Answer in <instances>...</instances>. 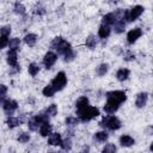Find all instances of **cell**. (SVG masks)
I'll list each match as a JSON object with an SVG mask.
<instances>
[{
    "mask_svg": "<svg viewBox=\"0 0 153 153\" xmlns=\"http://www.w3.org/2000/svg\"><path fill=\"white\" fill-rule=\"evenodd\" d=\"M11 32H12V27H11V25H2L1 27H0V35H2V36H10L11 35Z\"/></svg>",
    "mask_w": 153,
    "mask_h": 153,
    "instance_id": "cell-38",
    "label": "cell"
},
{
    "mask_svg": "<svg viewBox=\"0 0 153 153\" xmlns=\"http://www.w3.org/2000/svg\"><path fill=\"white\" fill-rule=\"evenodd\" d=\"M62 141V136L60 133H50V135L48 136V145L49 146H60Z\"/></svg>",
    "mask_w": 153,
    "mask_h": 153,
    "instance_id": "cell-15",
    "label": "cell"
},
{
    "mask_svg": "<svg viewBox=\"0 0 153 153\" xmlns=\"http://www.w3.org/2000/svg\"><path fill=\"white\" fill-rule=\"evenodd\" d=\"M118 141H120V145H121L122 147H131V146L135 145V139H134L133 136L128 135V134L121 135L120 139H118Z\"/></svg>",
    "mask_w": 153,
    "mask_h": 153,
    "instance_id": "cell-14",
    "label": "cell"
},
{
    "mask_svg": "<svg viewBox=\"0 0 153 153\" xmlns=\"http://www.w3.org/2000/svg\"><path fill=\"white\" fill-rule=\"evenodd\" d=\"M79 122L80 121H79L78 116H68L65 120V123H66L67 128H74V127H76L79 124Z\"/></svg>",
    "mask_w": 153,
    "mask_h": 153,
    "instance_id": "cell-28",
    "label": "cell"
},
{
    "mask_svg": "<svg viewBox=\"0 0 153 153\" xmlns=\"http://www.w3.org/2000/svg\"><path fill=\"white\" fill-rule=\"evenodd\" d=\"M55 93H56V91H55V88L51 86V84L45 85V86L43 87V90H42V94H43L44 97H47V98H51V97H54Z\"/></svg>",
    "mask_w": 153,
    "mask_h": 153,
    "instance_id": "cell-27",
    "label": "cell"
},
{
    "mask_svg": "<svg viewBox=\"0 0 153 153\" xmlns=\"http://www.w3.org/2000/svg\"><path fill=\"white\" fill-rule=\"evenodd\" d=\"M75 110H76V112L78 111H80V110H82L84 108H86L87 105H90V100H88V98L86 97V96H80L76 100H75Z\"/></svg>",
    "mask_w": 153,
    "mask_h": 153,
    "instance_id": "cell-17",
    "label": "cell"
},
{
    "mask_svg": "<svg viewBox=\"0 0 153 153\" xmlns=\"http://www.w3.org/2000/svg\"><path fill=\"white\" fill-rule=\"evenodd\" d=\"M22 122H23L22 118H18L16 116H8L7 120H6V124H7V127L10 129H13L16 127H19L22 124Z\"/></svg>",
    "mask_w": 153,
    "mask_h": 153,
    "instance_id": "cell-22",
    "label": "cell"
},
{
    "mask_svg": "<svg viewBox=\"0 0 153 153\" xmlns=\"http://www.w3.org/2000/svg\"><path fill=\"white\" fill-rule=\"evenodd\" d=\"M143 35V31L141 27H134L127 33V43L128 44H134L141 36Z\"/></svg>",
    "mask_w": 153,
    "mask_h": 153,
    "instance_id": "cell-9",
    "label": "cell"
},
{
    "mask_svg": "<svg viewBox=\"0 0 153 153\" xmlns=\"http://www.w3.org/2000/svg\"><path fill=\"white\" fill-rule=\"evenodd\" d=\"M67 82H68V80H67V75H66V73L63 72V71H60V72H57V74L54 76V79L51 80V86L55 88V91L56 92H59V91H62L66 86H67Z\"/></svg>",
    "mask_w": 153,
    "mask_h": 153,
    "instance_id": "cell-4",
    "label": "cell"
},
{
    "mask_svg": "<svg viewBox=\"0 0 153 153\" xmlns=\"http://www.w3.org/2000/svg\"><path fill=\"white\" fill-rule=\"evenodd\" d=\"M115 22H116L115 12H109V13H106V14H104V16L102 17V24H105V25L111 26Z\"/></svg>",
    "mask_w": 153,
    "mask_h": 153,
    "instance_id": "cell-23",
    "label": "cell"
},
{
    "mask_svg": "<svg viewBox=\"0 0 153 153\" xmlns=\"http://www.w3.org/2000/svg\"><path fill=\"white\" fill-rule=\"evenodd\" d=\"M39 71H41V67H39L36 62L29 63V66H27V72H29V74H30L31 76H36V75L39 73Z\"/></svg>",
    "mask_w": 153,
    "mask_h": 153,
    "instance_id": "cell-30",
    "label": "cell"
},
{
    "mask_svg": "<svg viewBox=\"0 0 153 153\" xmlns=\"http://www.w3.org/2000/svg\"><path fill=\"white\" fill-rule=\"evenodd\" d=\"M109 68H110L109 63L103 62V63H100V65L97 66V68H96V74H97L98 76H104V75L109 72Z\"/></svg>",
    "mask_w": 153,
    "mask_h": 153,
    "instance_id": "cell-25",
    "label": "cell"
},
{
    "mask_svg": "<svg viewBox=\"0 0 153 153\" xmlns=\"http://www.w3.org/2000/svg\"><path fill=\"white\" fill-rule=\"evenodd\" d=\"M0 106L2 108V110L5 111V114L7 116H12L14 114V111L18 109V103L14 99L4 97L0 99Z\"/></svg>",
    "mask_w": 153,
    "mask_h": 153,
    "instance_id": "cell-5",
    "label": "cell"
},
{
    "mask_svg": "<svg viewBox=\"0 0 153 153\" xmlns=\"http://www.w3.org/2000/svg\"><path fill=\"white\" fill-rule=\"evenodd\" d=\"M7 91H8V87L5 84H0V99L4 98V97H6Z\"/></svg>",
    "mask_w": 153,
    "mask_h": 153,
    "instance_id": "cell-41",
    "label": "cell"
},
{
    "mask_svg": "<svg viewBox=\"0 0 153 153\" xmlns=\"http://www.w3.org/2000/svg\"><path fill=\"white\" fill-rule=\"evenodd\" d=\"M33 13L38 14V16H43V14H45V8L43 6H41V5H36L33 7Z\"/></svg>",
    "mask_w": 153,
    "mask_h": 153,
    "instance_id": "cell-39",
    "label": "cell"
},
{
    "mask_svg": "<svg viewBox=\"0 0 153 153\" xmlns=\"http://www.w3.org/2000/svg\"><path fill=\"white\" fill-rule=\"evenodd\" d=\"M108 139H109V134H108V131H106L105 129H104V130L96 131V133L93 134V140H94L96 142L102 143V142H105Z\"/></svg>",
    "mask_w": 153,
    "mask_h": 153,
    "instance_id": "cell-20",
    "label": "cell"
},
{
    "mask_svg": "<svg viewBox=\"0 0 153 153\" xmlns=\"http://www.w3.org/2000/svg\"><path fill=\"white\" fill-rule=\"evenodd\" d=\"M120 106H121V105H120L118 103L106 99L105 104L103 105V110H104V112H105V114H108V115H114L116 111H118Z\"/></svg>",
    "mask_w": 153,
    "mask_h": 153,
    "instance_id": "cell-11",
    "label": "cell"
},
{
    "mask_svg": "<svg viewBox=\"0 0 153 153\" xmlns=\"http://www.w3.org/2000/svg\"><path fill=\"white\" fill-rule=\"evenodd\" d=\"M6 62L11 68H20V66L18 65V54L17 50H11L8 49L7 54H6Z\"/></svg>",
    "mask_w": 153,
    "mask_h": 153,
    "instance_id": "cell-10",
    "label": "cell"
},
{
    "mask_svg": "<svg viewBox=\"0 0 153 153\" xmlns=\"http://www.w3.org/2000/svg\"><path fill=\"white\" fill-rule=\"evenodd\" d=\"M13 12H14L16 14H18V16H25V13H26V7H25L22 2L17 1V2L14 4V6H13Z\"/></svg>",
    "mask_w": 153,
    "mask_h": 153,
    "instance_id": "cell-29",
    "label": "cell"
},
{
    "mask_svg": "<svg viewBox=\"0 0 153 153\" xmlns=\"http://www.w3.org/2000/svg\"><path fill=\"white\" fill-rule=\"evenodd\" d=\"M105 97H106V99L112 100V102H116L120 105H122L127 100V93L124 91H122V90H112V91H109V92H106Z\"/></svg>",
    "mask_w": 153,
    "mask_h": 153,
    "instance_id": "cell-6",
    "label": "cell"
},
{
    "mask_svg": "<svg viewBox=\"0 0 153 153\" xmlns=\"http://www.w3.org/2000/svg\"><path fill=\"white\" fill-rule=\"evenodd\" d=\"M97 44H98V42H97L96 36H94V35H88L87 38H86V41H85L86 48H88L90 50H93V49H96Z\"/></svg>",
    "mask_w": 153,
    "mask_h": 153,
    "instance_id": "cell-24",
    "label": "cell"
},
{
    "mask_svg": "<svg viewBox=\"0 0 153 153\" xmlns=\"http://www.w3.org/2000/svg\"><path fill=\"white\" fill-rule=\"evenodd\" d=\"M20 43H22V41H20V38H18V37H13V38H10L8 39V49H11V50H18L19 48H20Z\"/></svg>",
    "mask_w": 153,
    "mask_h": 153,
    "instance_id": "cell-26",
    "label": "cell"
},
{
    "mask_svg": "<svg viewBox=\"0 0 153 153\" xmlns=\"http://www.w3.org/2000/svg\"><path fill=\"white\" fill-rule=\"evenodd\" d=\"M7 45H8V37L0 35V50H2L4 48H6Z\"/></svg>",
    "mask_w": 153,
    "mask_h": 153,
    "instance_id": "cell-40",
    "label": "cell"
},
{
    "mask_svg": "<svg viewBox=\"0 0 153 153\" xmlns=\"http://www.w3.org/2000/svg\"><path fill=\"white\" fill-rule=\"evenodd\" d=\"M38 127H39V123L33 118V116L27 121V128H29V130L30 131H36L37 129H38Z\"/></svg>",
    "mask_w": 153,
    "mask_h": 153,
    "instance_id": "cell-34",
    "label": "cell"
},
{
    "mask_svg": "<svg viewBox=\"0 0 153 153\" xmlns=\"http://www.w3.org/2000/svg\"><path fill=\"white\" fill-rule=\"evenodd\" d=\"M30 139H31V136H30V134L26 133V131H20V133L18 134V136H17V141H18L19 143H27V142L30 141Z\"/></svg>",
    "mask_w": 153,
    "mask_h": 153,
    "instance_id": "cell-32",
    "label": "cell"
},
{
    "mask_svg": "<svg viewBox=\"0 0 153 153\" xmlns=\"http://www.w3.org/2000/svg\"><path fill=\"white\" fill-rule=\"evenodd\" d=\"M110 33H111V27L109 25L100 24V26L98 27V37L102 39H105L110 36Z\"/></svg>",
    "mask_w": 153,
    "mask_h": 153,
    "instance_id": "cell-19",
    "label": "cell"
},
{
    "mask_svg": "<svg viewBox=\"0 0 153 153\" xmlns=\"http://www.w3.org/2000/svg\"><path fill=\"white\" fill-rule=\"evenodd\" d=\"M123 60L124 61H134L135 60V53L131 51V50H126L123 53Z\"/></svg>",
    "mask_w": 153,
    "mask_h": 153,
    "instance_id": "cell-37",
    "label": "cell"
},
{
    "mask_svg": "<svg viewBox=\"0 0 153 153\" xmlns=\"http://www.w3.org/2000/svg\"><path fill=\"white\" fill-rule=\"evenodd\" d=\"M126 25H127V22H124V20H122V19H116V22L112 24V26H114L112 29H114L115 33L121 35V33L124 32V30H126Z\"/></svg>",
    "mask_w": 153,
    "mask_h": 153,
    "instance_id": "cell-18",
    "label": "cell"
},
{
    "mask_svg": "<svg viewBox=\"0 0 153 153\" xmlns=\"http://www.w3.org/2000/svg\"><path fill=\"white\" fill-rule=\"evenodd\" d=\"M50 49L55 50L59 55L63 56L65 62H71L76 57V53L73 50L71 43L61 36H56L50 42Z\"/></svg>",
    "mask_w": 153,
    "mask_h": 153,
    "instance_id": "cell-1",
    "label": "cell"
},
{
    "mask_svg": "<svg viewBox=\"0 0 153 153\" xmlns=\"http://www.w3.org/2000/svg\"><path fill=\"white\" fill-rule=\"evenodd\" d=\"M76 115H78L79 121L85 123V122H90V121H92L93 118L98 117V116L100 115V111H99V109H98L97 106L87 105V106H86V108H84L82 110L78 111V112H76Z\"/></svg>",
    "mask_w": 153,
    "mask_h": 153,
    "instance_id": "cell-3",
    "label": "cell"
},
{
    "mask_svg": "<svg viewBox=\"0 0 153 153\" xmlns=\"http://www.w3.org/2000/svg\"><path fill=\"white\" fill-rule=\"evenodd\" d=\"M42 61H43L44 68H45V69H50V68L56 63V61H57V54H56L55 51H53V50H49V51H47V53L44 54Z\"/></svg>",
    "mask_w": 153,
    "mask_h": 153,
    "instance_id": "cell-8",
    "label": "cell"
},
{
    "mask_svg": "<svg viewBox=\"0 0 153 153\" xmlns=\"http://www.w3.org/2000/svg\"><path fill=\"white\" fill-rule=\"evenodd\" d=\"M116 151H117V147L115 146V143H106L102 149L103 153H115Z\"/></svg>",
    "mask_w": 153,
    "mask_h": 153,
    "instance_id": "cell-36",
    "label": "cell"
},
{
    "mask_svg": "<svg viewBox=\"0 0 153 153\" xmlns=\"http://www.w3.org/2000/svg\"><path fill=\"white\" fill-rule=\"evenodd\" d=\"M102 128L106 129V130H111V131H116L118 130L121 127H122V122L121 120L117 117V116H114V115H108V116H104L99 123H98Z\"/></svg>",
    "mask_w": 153,
    "mask_h": 153,
    "instance_id": "cell-2",
    "label": "cell"
},
{
    "mask_svg": "<svg viewBox=\"0 0 153 153\" xmlns=\"http://www.w3.org/2000/svg\"><path fill=\"white\" fill-rule=\"evenodd\" d=\"M72 139L69 136H66V139H62L61 143H60V147L63 149V151H71L72 149Z\"/></svg>",
    "mask_w": 153,
    "mask_h": 153,
    "instance_id": "cell-33",
    "label": "cell"
},
{
    "mask_svg": "<svg viewBox=\"0 0 153 153\" xmlns=\"http://www.w3.org/2000/svg\"><path fill=\"white\" fill-rule=\"evenodd\" d=\"M38 130H39V135L42 137H48L50 135V133L53 131V126L50 124L49 121H45V122H43V123L39 124Z\"/></svg>",
    "mask_w": 153,
    "mask_h": 153,
    "instance_id": "cell-13",
    "label": "cell"
},
{
    "mask_svg": "<svg viewBox=\"0 0 153 153\" xmlns=\"http://www.w3.org/2000/svg\"><path fill=\"white\" fill-rule=\"evenodd\" d=\"M57 111H59V109H57V105H56L55 103L48 105V108H45V110H44V112H45L49 117H53V116L57 115Z\"/></svg>",
    "mask_w": 153,
    "mask_h": 153,
    "instance_id": "cell-31",
    "label": "cell"
},
{
    "mask_svg": "<svg viewBox=\"0 0 153 153\" xmlns=\"http://www.w3.org/2000/svg\"><path fill=\"white\" fill-rule=\"evenodd\" d=\"M23 41H24V43H25L26 45H29V47H35L36 43H37V41H38V36H37L36 33L29 32V33H26V35L23 37Z\"/></svg>",
    "mask_w": 153,
    "mask_h": 153,
    "instance_id": "cell-16",
    "label": "cell"
},
{
    "mask_svg": "<svg viewBox=\"0 0 153 153\" xmlns=\"http://www.w3.org/2000/svg\"><path fill=\"white\" fill-rule=\"evenodd\" d=\"M130 75V71L128 68H120L116 72V79L118 81H126Z\"/></svg>",
    "mask_w": 153,
    "mask_h": 153,
    "instance_id": "cell-21",
    "label": "cell"
},
{
    "mask_svg": "<svg viewBox=\"0 0 153 153\" xmlns=\"http://www.w3.org/2000/svg\"><path fill=\"white\" fill-rule=\"evenodd\" d=\"M33 118L41 124V123H43V122H45V121H49V116L44 112V111H42V112H39V114H37V115H35L33 116Z\"/></svg>",
    "mask_w": 153,
    "mask_h": 153,
    "instance_id": "cell-35",
    "label": "cell"
},
{
    "mask_svg": "<svg viewBox=\"0 0 153 153\" xmlns=\"http://www.w3.org/2000/svg\"><path fill=\"white\" fill-rule=\"evenodd\" d=\"M145 12V7L142 5H135L133 6L129 11H128V16H127V22L131 23L135 22L136 19H139L141 17V14Z\"/></svg>",
    "mask_w": 153,
    "mask_h": 153,
    "instance_id": "cell-7",
    "label": "cell"
},
{
    "mask_svg": "<svg viewBox=\"0 0 153 153\" xmlns=\"http://www.w3.org/2000/svg\"><path fill=\"white\" fill-rule=\"evenodd\" d=\"M147 102H148V93L147 92H139L136 94V98H135V106L137 109H142L147 105Z\"/></svg>",
    "mask_w": 153,
    "mask_h": 153,
    "instance_id": "cell-12",
    "label": "cell"
}]
</instances>
